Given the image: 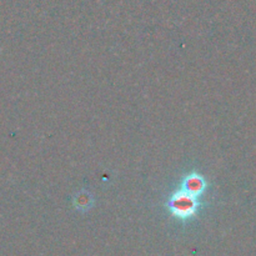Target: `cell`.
<instances>
[{"mask_svg": "<svg viewBox=\"0 0 256 256\" xmlns=\"http://www.w3.org/2000/svg\"><path fill=\"white\" fill-rule=\"evenodd\" d=\"M205 184L198 175L188 176L184 182V188L179 190L169 202V209L178 219L186 220L194 216L198 209L196 196L204 190Z\"/></svg>", "mask_w": 256, "mask_h": 256, "instance_id": "cell-1", "label": "cell"}]
</instances>
